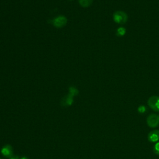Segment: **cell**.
Here are the masks:
<instances>
[{
	"label": "cell",
	"mask_w": 159,
	"mask_h": 159,
	"mask_svg": "<svg viewBox=\"0 0 159 159\" xmlns=\"http://www.w3.org/2000/svg\"><path fill=\"white\" fill-rule=\"evenodd\" d=\"M1 152L3 155L6 157L10 158V157H12L13 155L12 148L10 145H6L4 147H3L1 149Z\"/></svg>",
	"instance_id": "5b68a950"
},
{
	"label": "cell",
	"mask_w": 159,
	"mask_h": 159,
	"mask_svg": "<svg viewBox=\"0 0 159 159\" xmlns=\"http://www.w3.org/2000/svg\"><path fill=\"white\" fill-rule=\"evenodd\" d=\"M148 105L152 110L155 111H159V97L152 96L148 99Z\"/></svg>",
	"instance_id": "3957f363"
},
{
	"label": "cell",
	"mask_w": 159,
	"mask_h": 159,
	"mask_svg": "<svg viewBox=\"0 0 159 159\" xmlns=\"http://www.w3.org/2000/svg\"><path fill=\"white\" fill-rule=\"evenodd\" d=\"M145 111H146V108H145V106H140L139 108H138V111L140 113H144L145 112Z\"/></svg>",
	"instance_id": "7c38bea8"
},
{
	"label": "cell",
	"mask_w": 159,
	"mask_h": 159,
	"mask_svg": "<svg viewBox=\"0 0 159 159\" xmlns=\"http://www.w3.org/2000/svg\"><path fill=\"white\" fill-rule=\"evenodd\" d=\"M126 33V30L125 28H122V27H121V28H118L117 29V31H116V34L117 36H119V37H121V36H123L125 35Z\"/></svg>",
	"instance_id": "9c48e42d"
},
{
	"label": "cell",
	"mask_w": 159,
	"mask_h": 159,
	"mask_svg": "<svg viewBox=\"0 0 159 159\" xmlns=\"http://www.w3.org/2000/svg\"><path fill=\"white\" fill-rule=\"evenodd\" d=\"M128 16L126 13L122 11H117L113 14V20L117 24H124L128 21Z\"/></svg>",
	"instance_id": "6da1fadb"
},
{
	"label": "cell",
	"mask_w": 159,
	"mask_h": 159,
	"mask_svg": "<svg viewBox=\"0 0 159 159\" xmlns=\"http://www.w3.org/2000/svg\"><path fill=\"white\" fill-rule=\"evenodd\" d=\"M153 152L157 155H159V142L157 143L153 148Z\"/></svg>",
	"instance_id": "8fae6325"
},
{
	"label": "cell",
	"mask_w": 159,
	"mask_h": 159,
	"mask_svg": "<svg viewBox=\"0 0 159 159\" xmlns=\"http://www.w3.org/2000/svg\"><path fill=\"white\" fill-rule=\"evenodd\" d=\"M78 91L76 88L72 87L69 88V94H71L72 96L73 97L76 96V95L78 94Z\"/></svg>",
	"instance_id": "30bf717a"
},
{
	"label": "cell",
	"mask_w": 159,
	"mask_h": 159,
	"mask_svg": "<svg viewBox=\"0 0 159 159\" xmlns=\"http://www.w3.org/2000/svg\"><path fill=\"white\" fill-rule=\"evenodd\" d=\"M147 124L151 128H156L159 124V116L152 114L147 117Z\"/></svg>",
	"instance_id": "277c9868"
},
{
	"label": "cell",
	"mask_w": 159,
	"mask_h": 159,
	"mask_svg": "<svg viewBox=\"0 0 159 159\" xmlns=\"http://www.w3.org/2000/svg\"><path fill=\"white\" fill-rule=\"evenodd\" d=\"M21 159H28V158H27V157H22V158H21Z\"/></svg>",
	"instance_id": "5bb4252c"
},
{
	"label": "cell",
	"mask_w": 159,
	"mask_h": 159,
	"mask_svg": "<svg viewBox=\"0 0 159 159\" xmlns=\"http://www.w3.org/2000/svg\"><path fill=\"white\" fill-rule=\"evenodd\" d=\"M53 26L57 28H61L64 27L67 23V19L64 16H59L52 21Z\"/></svg>",
	"instance_id": "7a4b0ae2"
},
{
	"label": "cell",
	"mask_w": 159,
	"mask_h": 159,
	"mask_svg": "<svg viewBox=\"0 0 159 159\" xmlns=\"http://www.w3.org/2000/svg\"><path fill=\"white\" fill-rule=\"evenodd\" d=\"M80 5L83 8H88L93 3V0H78Z\"/></svg>",
	"instance_id": "ba28073f"
},
{
	"label": "cell",
	"mask_w": 159,
	"mask_h": 159,
	"mask_svg": "<svg viewBox=\"0 0 159 159\" xmlns=\"http://www.w3.org/2000/svg\"><path fill=\"white\" fill-rule=\"evenodd\" d=\"M148 139L152 142L158 141L159 140V130H153L150 132L148 135Z\"/></svg>",
	"instance_id": "8992f818"
},
{
	"label": "cell",
	"mask_w": 159,
	"mask_h": 159,
	"mask_svg": "<svg viewBox=\"0 0 159 159\" xmlns=\"http://www.w3.org/2000/svg\"><path fill=\"white\" fill-rule=\"evenodd\" d=\"M74 102V97L69 94L62 99L63 106H71Z\"/></svg>",
	"instance_id": "52a82bcc"
},
{
	"label": "cell",
	"mask_w": 159,
	"mask_h": 159,
	"mask_svg": "<svg viewBox=\"0 0 159 159\" xmlns=\"http://www.w3.org/2000/svg\"><path fill=\"white\" fill-rule=\"evenodd\" d=\"M11 159H18V157H15H15H11Z\"/></svg>",
	"instance_id": "4fadbf2b"
}]
</instances>
